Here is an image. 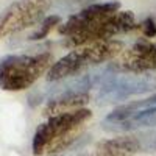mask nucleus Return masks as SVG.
I'll return each instance as SVG.
<instances>
[{
  "label": "nucleus",
  "mask_w": 156,
  "mask_h": 156,
  "mask_svg": "<svg viewBox=\"0 0 156 156\" xmlns=\"http://www.w3.org/2000/svg\"><path fill=\"white\" fill-rule=\"evenodd\" d=\"M92 112L83 108L73 112H66L48 117L36 128L31 150L34 156H55L73 145L80 137L86 122Z\"/></svg>",
  "instance_id": "1"
},
{
  "label": "nucleus",
  "mask_w": 156,
  "mask_h": 156,
  "mask_svg": "<svg viewBox=\"0 0 156 156\" xmlns=\"http://www.w3.org/2000/svg\"><path fill=\"white\" fill-rule=\"evenodd\" d=\"M122 50L123 42L115 41V39L78 45L50 67V70L47 72V80L58 81L73 75H80L89 67L98 66V64L117 58Z\"/></svg>",
  "instance_id": "2"
},
{
  "label": "nucleus",
  "mask_w": 156,
  "mask_h": 156,
  "mask_svg": "<svg viewBox=\"0 0 156 156\" xmlns=\"http://www.w3.org/2000/svg\"><path fill=\"white\" fill-rule=\"evenodd\" d=\"M55 64L53 55H8L0 59V87L9 92H19L33 86Z\"/></svg>",
  "instance_id": "3"
},
{
  "label": "nucleus",
  "mask_w": 156,
  "mask_h": 156,
  "mask_svg": "<svg viewBox=\"0 0 156 156\" xmlns=\"http://www.w3.org/2000/svg\"><path fill=\"white\" fill-rule=\"evenodd\" d=\"M103 126L108 131H133L137 128L156 126V95L115 108L106 115Z\"/></svg>",
  "instance_id": "4"
},
{
  "label": "nucleus",
  "mask_w": 156,
  "mask_h": 156,
  "mask_svg": "<svg viewBox=\"0 0 156 156\" xmlns=\"http://www.w3.org/2000/svg\"><path fill=\"white\" fill-rule=\"evenodd\" d=\"M50 0H17L0 12V39L33 27L45 14Z\"/></svg>",
  "instance_id": "5"
},
{
  "label": "nucleus",
  "mask_w": 156,
  "mask_h": 156,
  "mask_svg": "<svg viewBox=\"0 0 156 156\" xmlns=\"http://www.w3.org/2000/svg\"><path fill=\"white\" fill-rule=\"evenodd\" d=\"M134 28H137L134 12L133 11H119L115 14H112L111 17L98 22L92 28L67 37V45L75 48L78 45H84V44H90V42L111 41L114 36L131 31Z\"/></svg>",
  "instance_id": "6"
},
{
  "label": "nucleus",
  "mask_w": 156,
  "mask_h": 156,
  "mask_svg": "<svg viewBox=\"0 0 156 156\" xmlns=\"http://www.w3.org/2000/svg\"><path fill=\"white\" fill-rule=\"evenodd\" d=\"M112 67L117 72L128 73H145L156 70V42L154 41H137L120 51L114 58Z\"/></svg>",
  "instance_id": "7"
},
{
  "label": "nucleus",
  "mask_w": 156,
  "mask_h": 156,
  "mask_svg": "<svg viewBox=\"0 0 156 156\" xmlns=\"http://www.w3.org/2000/svg\"><path fill=\"white\" fill-rule=\"evenodd\" d=\"M120 11V3L119 2H105V3H94L89 5L84 9L72 14L62 25H59L58 33L70 37L76 33H81L84 30L92 28L98 22L111 17L112 14Z\"/></svg>",
  "instance_id": "8"
},
{
  "label": "nucleus",
  "mask_w": 156,
  "mask_h": 156,
  "mask_svg": "<svg viewBox=\"0 0 156 156\" xmlns=\"http://www.w3.org/2000/svg\"><path fill=\"white\" fill-rule=\"evenodd\" d=\"M140 150L142 142L136 136H117L98 142L92 156H134Z\"/></svg>",
  "instance_id": "9"
},
{
  "label": "nucleus",
  "mask_w": 156,
  "mask_h": 156,
  "mask_svg": "<svg viewBox=\"0 0 156 156\" xmlns=\"http://www.w3.org/2000/svg\"><path fill=\"white\" fill-rule=\"evenodd\" d=\"M90 100V95L87 92H67L58 98H53L47 103L44 108V115L53 117L66 112H73L78 109H83V106Z\"/></svg>",
  "instance_id": "10"
},
{
  "label": "nucleus",
  "mask_w": 156,
  "mask_h": 156,
  "mask_svg": "<svg viewBox=\"0 0 156 156\" xmlns=\"http://www.w3.org/2000/svg\"><path fill=\"white\" fill-rule=\"evenodd\" d=\"M59 23V16H50V17H45L44 20H42V25H41V28H39L34 34H31V37L30 39H42V37H45L47 34H48V31L55 27V25H58Z\"/></svg>",
  "instance_id": "11"
},
{
  "label": "nucleus",
  "mask_w": 156,
  "mask_h": 156,
  "mask_svg": "<svg viewBox=\"0 0 156 156\" xmlns=\"http://www.w3.org/2000/svg\"><path fill=\"white\" fill-rule=\"evenodd\" d=\"M137 28L140 30V33L144 34L145 37H153V36H156V22H154L153 17L144 19V20L137 25Z\"/></svg>",
  "instance_id": "12"
},
{
  "label": "nucleus",
  "mask_w": 156,
  "mask_h": 156,
  "mask_svg": "<svg viewBox=\"0 0 156 156\" xmlns=\"http://www.w3.org/2000/svg\"><path fill=\"white\" fill-rule=\"evenodd\" d=\"M150 148H154V150H156V142H154V144H153V145H151Z\"/></svg>",
  "instance_id": "13"
}]
</instances>
